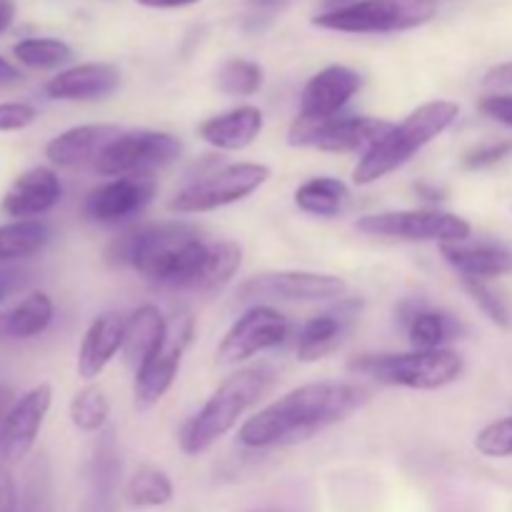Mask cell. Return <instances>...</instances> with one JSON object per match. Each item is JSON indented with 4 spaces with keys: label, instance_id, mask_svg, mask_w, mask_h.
I'll return each mask as SVG.
<instances>
[{
    "label": "cell",
    "instance_id": "39",
    "mask_svg": "<svg viewBox=\"0 0 512 512\" xmlns=\"http://www.w3.org/2000/svg\"><path fill=\"white\" fill-rule=\"evenodd\" d=\"M20 510V495L15 475L10 465L0 463V512H18Z\"/></svg>",
    "mask_w": 512,
    "mask_h": 512
},
{
    "label": "cell",
    "instance_id": "35",
    "mask_svg": "<svg viewBox=\"0 0 512 512\" xmlns=\"http://www.w3.org/2000/svg\"><path fill=\"white\" fill-rule=\"evenodd\" d=\"M475 450H478L480 455H485V458H512V415L485 425V428L475 435Z\"/></svg>",
    "mask_w": 512,
    "mask_h": 512
},
{
    "label": "cell",
    "instance_id": "36",
    "mask_svg": "<svg viewBox=\"0 0 512 512\" xmlns=\"http://www.w3.org/2000/svg\"><path fill=\"white\" fill-rule=\"evenodd\" d=\"M512 155V140H490V143H480L470 148L463 155V168L470 173H480V170H490L495 165L505 163Z\"/></svg>",
    "mask_w": 512,
    "mask_h": 512
},
{
    "label": "cell",
    "instance_id": "28",
    "mask_svg": "<svg viewBox=\"0 0 512 512\" xmlns=\"http://www.w3.org/2000/svg\"><path fill=\"white\" fill-rule=\"evenodd\" d=\"M50 243V228L43 220H10L0 225V265L33 258Z\"/></svg>",
    "mask_w": 512,
    "mask_h": 512
},
{
    "label": "cell",
    "instance_id": "15",
    "mask_svg": "<svg viewBox=\"0 0 512 512\" xmlns=\"http://www.w3.org/2000/svg\"><path fill=\"white\" fill-rule=\"evenodd\" d=\"M158 183L150 173H133L113 178L88 193L83 205L85 218L100 225H115L143 213L153 203Z\"/></svg>",
    "mask_w": 512,
    "mask_h": 512
},
{
    "label": "cell",
    "instance_id": "9",
    "mask_svg": "<svg viewBox=\"0 0 512 512\" xmlns=\"http://www.w3.org/2000/svg\"><path fill=\"white\" fill-rule=\"evenodd\" d=\"M345 293L348 283L340 275L313 273V270H273L240 283L235 300L240 305H268L270 300L320 303V300H343Z\"/></svg>",
    "mask_w": 512,
    "mask_h": 512
},
{
    "label": "cell",
    "instance_id": "20",
    "mask_svg": "<svg viewBox=\"0 0 512 512\" xmlns=\"http://www.w3.org/2000/svg\"><path fill=\"white\" fill-rule=\"evenodd\" d=\"M125 318L118 313H103L88 325L78 348V375L83 380H95L110 360L123 350Z\"/></svg>",
    "mask_w": 512,
    "mask_h": 512
},
{
    "label": "cell",
    "instance_id": "4",
    "mask_svg": "<svg viewBox=\"0 0 512 512\" xmlns=\"http://www.w3.org/2000/svg\"><path fill=\"white\" fill-rule=\"evenodd\" d=\"M458 115L460 105L453 100H430V103L418 105L403 123L393 125L388 135L358 160L353 170L355 185H373L385 175L403 168L425 145L453 128Z\"/></svg>",
    "mask_w": 512,
    "mask_h": 512
},
{
    "label": "cell",
    "instance_id": "7",
    "mask_svg": "<svg viewBox=\"0 0 512 512\" xmlns=\"http://www.w3.org/2000/svg\"><path fill=\"white\" fill-rule=\"evenodd\" d=\"M355 228L370 238L405 240V243H468L473 225L445 210H388L358 218Z\"/></svg>",
    "mask_w": 512,
    "mask_h": 512
},
{
    "label": "cell",
    "instance_id": "11",
    "mask_svg": "<svg viewBox=\"0 0 512 512\" xmlns=\"http://www.w3.org/2000/svg\"><path fill=\"white\" fill-rule=\"evenodd\" d=\"M393 123L380 118H368V115H350V118H335L320 120V123H308V120H298L290 125V145H300V148H315L323 153H355L363 150L368 153L373 145L388 135Z\"/></svg>",
    "mask_w": 512,
    "mask_h": 512
},
{
    "label": "cell",
    "instance_id": "10",
    "mask_svg": "<svg viewBox=\"0 0 512 512\" xmlns=\"http://www.w3.org/2000/svg\"><path fill=\"white\" fill-rule=\"evenodd\" d=\"M183 145L175 135L160 130H128L110 140L95 158V170L105 178L150 173V168L173 163Z\"/></svg>",
    "mask_w": 512,
    "mask_h": 512
},
{
    "label": "cell",
    "instance_id": "27",
    "mask_svg": "<svg viewBox=\"0 0 512 512\" xmlns=\"http://www.w3.org/2000/svg\"><path fill=\"white\" fill-rule=\"evenodd\" d=\"M293 198L300 213L328 220L345 213L350 203V190L343 180L330 178V175H315L295 190Z\"/></svg>",
    "mask_w": 512,
    "mask_h": 512
},
{
    "label": "cell",
    "instance_id": "29",
    "mask_svg": "<svg viewBox=\"0 0 512 512\" xmlns=\"http://www.w3.org/2000/svg\"><path fill=\"white\" fill-rule=\"evenodd\" d=\"M175 485L165 470L155 468V465H143L130 475L128 485H125V500L138 510H153L165 508L173 503Z\"/></svg>",
    "mask_w": 512,
    "mask_h": 512
},
{
    "label": "cell",
    "instance_id": "23",
    "mask_svg": "<svg viewBox=\"0 0 512 512\" xmlns=\"http://www.w3.org/2000/svg\"><path fill=\"white\" fill-rule=\"evenodd\" d=\"M400 315H403L413 350H443L463 333V325L458 318L443 313V310L428 308L420 300H408V303L400 305Z\"/></svg>",
    "mask_w": 512,
    "mask_h": 512
},
{
    "label": "cell",
    "instance_id": "38",
    "mask_svg": "<svg viewBox=\"0 0 512 512\" xmlns=\"http://www.w3.org/2000/svg\"><path fill=\"white\" fill-rule=\"evenodd\" d=\"M478 110L485 118L512 128V93H490L480 98Z\"/></svg>",
    "mask_w": 512,
    "mask_h": 512
},
{
    "label": "cell",
    "instance_id": "37",
    "mask_svg": "<svg viewBox=\"0 0 512 512\" xmlns=\"http://www.w3.org/2000/svg\"><path fill=\"white\" fill-rule=\"evenodd\" d=\"M38 120V110L23 100H3L0 103V133H20Z\"/></svg>",
    "mask_w": 512,
    "mask_h": 512
},
{
    "label": "cell",
    "instance_id": "17",
    "mask_svg": "<svg viewBox=\"0 0 512 512\" xmlns=\"http://www.w3.org/2000/svg\"><path fill=\"white\" fill-rule=\"evenodd\" d=\"M63 198V183L53 168H30L20 173L3 195V210L13 220H35L38 215L50 213Z\"/></svg>",
    "mask_w": 512,
    "mask_h": 512
},
{
    "label": "cell",
    "instance_id": "19",
    "mask_svg": "<svg viewBox=\"0 0 512 512\" xmlns=\"http://www.w3.org/2000/svg\"><path fill=\"white\" fill-rule=\"evenodd\" d=\"M120 88V70L110 63H80L60 70L48 80L45 93L63 103H93L105 100Z\"/></svg>",
    "mask_w": 512,
    "mask_h": 512
},
{
    "label": "cell",
    "instance_id": "31",
    "mask_svg": "<svg viewBox=\"0 0 512 512\" xmlns=\"http://www.w3.org/2000/svg\"><path fill=\"white\" fill-rule=\"evenodd\" d=\"M13 58L23 68L53 70L73 60V48L58 38H25L13 45Z\"/></svg>",
    "mask_w": 512,
    "mask_h": 512
},
{
    "label": "cell",
    "instance_id": "44",
    "mask_svg": "<svg viewBox=\"0 0 512 512\" xmlns=\"http://www.w3.org/2000/svg\"><path fill=\"white\" fill-rule=\"evenodd\" d=\"M15 20V0H0V35L8 33Z\"/></svg>",
    "mask_w": 512,
    "mask_h": 512
},
{
    "label": "cell",
    "instance_id": "42",
    "mask_svg": "<svg viewBox=\"0 0 512 512\" xmlns=\"http://www.w3.org/2000/svg\"><path fill=\"white\" fill-rule=\"evenodd\" d=\"M18 278H20L18 270H13L10 265H0V305H3V300L8 298V293H13V290L20 285Z\"/></svg>",
    "mask_w": 512,
    "mask_h": 512
},
{
    "label": "cell",
    "instance_id": "40",
    "mask_svg": "<svg viewBox=\"0 0 512 512\" xmlns=\"http://www.w3.org/2000/svg\"><path fill=\"white\" fill-rule=\"evenodd\" d=\"M480 83H483V88H490V90L512 88V60H508V63L493 65V68L483 75V80H480Z\"/></svg>",
    "mask_w": 512,
    "mask_h": 512
},
{
    "label": "cell",
    "instance_id": "46",
    "mask_svg": "<svg viewBox=\"0 0 512 512\" xmlns=\"http://www.w3.org/2000/svg\"><path fill=\"white\" fill-rule=\"evenodd\" d=\"M245 3L255 10H278V8H285L290 0H245Z\"/></svg>",
    "mask_w": 512,
    "mask_h": 512
},
{
    "label": "cell",
    "instance_id": "32",
    "mask_svg": "<svg viewBox=\"0 0 512 512\" xmlns=\"http://www.w3.org/2000/svg\"><path fill=\"white\" fill-rule=\"evenodd\" d=\"M70 423L80 430V433L95 435L108 425L110 418V400L103 388L98 385H85L83 390L73 395L70 400Z\"/></svg>",
    "mask_w": 512,
    "mask_h": 512
},
{
    "label": "cell",
    "instance_id": "30",
    "mask_svg": "<svg viewBox=\"0 0 512 512\" xmlns=\"http://www.w3.org/2000/svg\"><path fill=\"white\" fill-rule=\"evenodd\" d=\"M243 263V250L238 243L230 240H218V243L208 245V258H205L200 278L195 283L193 293L200 295H215L233 280V275L240 270Z\"/></svg>",
    "mask_w": 512,
    "mask_h": 512
},
{
    "label": "cell",
    "instance_id": "21",
    "mask_svg": "<svg viewBox=\"0 0 512 512\" xmlns=\"http://www.w3.org/2000/svg\"><path fill=\"white\" fill-rule=\"evenodd\" d=\"M265 128V115L258 105H238L213 115L198 125V135L218 150H245Z\"/></svg>",
    "mask_w": 512,
    "mask_h": 512
},
{
    "label": "cell",
    "instance_id": "48",
    "mask_svg": "<svg viewBox=\"0 0 512 512\" xmlns=\"http://www.w3.org/2000/svg\"><path fill=\"white\" fill-rule=\"evenodd\" d=\"M320 3H323L325 13H330V10H343V8H348V5L358 3V0H320Z\"/></svg>",
    "mask_w": 512,
    "mask_h": 512
},
{
    "label": "cell",
    "instance_id": "1",
    "mask_svg": "<svg viewBox=\"0 0 512 512\" xmlns=\"http://www.w3.org/2000/svg\"><path fill=\"white\" fill-rule=\"evenodd\" d=\"M368 398V390L350 380H320V383L300 385L245 420L238 430V440L250 450L305 443L363 410Z\"/></svg>",
    "mask_w": 512,
    "mask_h": 512
},
{
    "label": "cell",
    "instance_id": "6",
    "mask_svg": "<svg viewBox=\"0 0 512 512\" xmlns=\"http://www.w3.org/2000/svg\"><path fill=\"white\" fill-rule=\"evenodd\" d=\"M440 0H358L313 18L315 28L353 35H385L420 28L438 15Z\"/></svg>",
    "mask_w": 512,
    "mask_h": 512
},
{
    "label": "cell",
    "instance_id": "22",
    "mask_svg": "<svg viewBox=\"0 0 512 512\" xmlns=\"http://www.w3.org/2000/svg\"><path fill=\"white\" fill-rule=\"evenodd\" d=\"M118 135V128L110 123L75 125V128L58 133L45 145V158H48L50 165H58V168H75V165L98 158L105 145L118 138Z\"/></svg>",
    "mask_w": 512,
    "mask_h": 512
},
{
    "label": "cell",
    "instance_id": "2",
    "mask_svg": "<svg viewBox=\"0 0 512 512\" xmlns=\"http://www.w3.org/2000/svg\"><path fill=\"white\" fill-rule=\"evenodd\" d=\"M208 245L195 225L173 220L145 225L113 240L108 260L113 265H128L158 288L193 293L208 258Z\"/></svg>",
    "mask_w": 512,
    "mask_h": 512
},
{
    "label": "cell",
    "instance_id": "24",
    "mask_svg": "<svg viewBox=\"0 0 512 512\" xmlns=\"http://www.w3.org/2000/svg\"><path fill=\"white\" fill-rule=\"evenodd\" d=\"M443 260L458 273V278L495 280L512 273V253L495 243H453L440 245Z\"/></svg>",
    "mask_w": 512,
    "mask_h": 512
},
{
    "label": "cell",
    "instance_id": "45",
    "mask_svg": "<svg viewBox=\"0 0 512 512\" xmlns=\"http://www.w3.org/2000/svg\"><path fill=\"white\" fill-rule=\"evenodd\" d=\"M415 193H418L423 200H430V203H440V200H445V193L438 188V185L418 183L415 185Z\"/></svg>",
    "mask_w": 512,
    "mask_h": 512
},
{
    "label": "cell",
    "instance_id": "34",
    "mask_svg": "<svg viewBox=\"0 0 512 512\" xmlns=\"http://www.w3.org/2000/svg\"><path fill=\"white\" fill-rule=\"evenodd\" d=\"M460 285H463L465 293L470 295L475 305H478L480 313L490 320L493 325H498L500 330H510L512 328V315L510 308L505 305V300L490 288L488 280H478V278H460Z\"/></svg>",
    "mask_w": 512,
    "mask_h": 512
},
{
    "label": "cell",
    "instance_id": "16",
    "mask_svg": "<svg viewBox=\"0 0 512 512\" xmlns=\"http://www.w3.org/2000/svg\"><path fill=\"white\" fill-rule=\"evenodd\" d=\"M360 88H363V75L348 65H328L318 70L300 93L298 120L320 123L335 118Z\"/></svg>",
    "mask_w": 512,
    "mask_h": 512
},
{
    "label": "cell",
    "instance_id": "33",
    "mask_svg": "<svg viewBox=\"0 0 512 512\" xmlns=\"http://www.w3.org/2000/svg\"><path fill=\"white\" fill-rule=\"evenodd\" d=\"M265 83V70L255 60L230 58L218 70V90L230 98H250Z\"/></svg>",
    "mask_w": 512,
    "mask_h": 512
},
{
    "label": "cell",
    "instance_id": "26",
    "mask_svg": "<svg viewBox=\"0 0 512 512\" xmlns=\"http://www.w3.org/2000/svg\"><path fill=\"white\" fill-rule=\"evenodd\" d=\"M53 298L43 290H33L20 303L0 313V343L8 340H33L53 325Z\"/></svg>",
    "mask_w": 512,
    "mask_h": 512
},
{
    "label": "cell",
    "instance_id": "49",
    "mask_svg": "<svg viewBox=\"0 0 512 512\" xmlns=\"http://www.w3.org/2000/svg\"><path fill=\"white\" fill-rule=\"evenodd\" d=\"M243 512H288L283 508H255V510H243Z\"/></svg>",
    "mask_w": 512,
    "mask_h": 512
},
{
    "label": "cell",
    "instance_id": "47",
    "mask_svg": "<svg viewBox=\"0 0 512 512\" xmlns=\"http://www.w3.org/2000/svg\"><path fill=\"white\" fill-rule=\"evenodd\" d=\"M10 398H13V393H10V388L8 385H0V420L5 418V413H8L10 410Z\"/></svg>",
    "mask_w": 512,
    "mask_h": 512
},
{
    "label": "cell",
    "instance_id": "12",
    "mask_svg": "<svg viewBox=\"0 0 512 512\" xmlns=\"http://www.w3.org/2000/svg\"><path fill=\"white\" fill-rule=\"evenodd\" d=\"M195 335V323L190 315H180V318L170 320L168 335L163 343L158 345L153 355L135 370L133 383V398L135 408L148 410L158 405L165 395L173 388L175 378H178L180 363H183L185 350L190 348Z\"/></svg>",
    "mask_w": 512,
    "mask_h": 512
},
{
    "label": "cell",
    "instance_id": "41",
    "mask_svg": "<svg viewBox=\"0 0 512 512\" xmlns=\"http://www.w3.org/2000/svg\"><path fill=\"white\" fill-rule=\"evenodd\" d=\"M23 83V70L18 68V65L10 63L8 58H3L0 55V90L5 88H13V85Z\"/></svg>",
    "mask_w": 512,
    "mask_h": 512
},
{
    "label": "cell",
    "instance_id": "3",
    "mask_svg": "<svg viewBox=\"0 0 512 512\" xmlns=\"http://www.w3.org/2000/svg\"><path fill=\"white\" fill-rule=\"evenodd\" d=\"M275 380L278 375L265 363L248 365L225 378L218 390L205 400L203 408L185 420L178 433L180 450L195 458L213 448L230 430H235L248 410H253L273 390Z\"/></svg>",
    "mask_w": 512,
    "mask_h": 512
},
{
    "label": "cell",
    "instance_id": "8",
    "mask_svg": "<svg viewBox=\"0 0 512 512\" xmlns=\"http://www.w3.org/2000/svg\"><path fill=\"white\" fill-rule=\"evenodd\" d=\"M270 180V168L263 163H233L195 183L185 185L170 200V210L180 215L210 213V210L225 208V205L240 203L250 198L255 190L263 188Z\"/></svg>",
    "mask_w": 512,
    "mask_h": 512
},
{
    "label": "cell",
    "instance_id": "13",
    "mask_svg": "<svg viewBox=\"0 0 512 512\" xmlns=\"http://www.w3.org/2000/svg\"><path fill=\"white\" fill-rule=\"evenodd\" d=\"M293 333L290 320L280 313L273 305H250L233 325L228 333L223 335L218 345L220 365H238L245 360L255 358V355L273 350L283 345Z\"/></svg>",
    "mask_w": 512,
    "mask_h": 512
},
{
    "label": "cell",
    "instance_id": "18",
    "mask_svg": "<svg viewBox=\"0 0 512 512\" xmlns=\"http://www.w3.org/2000/svg\"><path fill=\"white\" fill-rule=\"evenodd\" d=\"M360 305H363L360 300H338L335 308L313 315L300 328L298 348H295L298 360H303V363H318L325 355L333 353L343 343L345 335L350 333V328L358 323Z\"/></svg>",
    "mask_w": 512,
    "mask_h": 512
},
{
    "label": "cell",
    "instance_id": "5",
    "mask_svg": "<svg viewBox=\"0 0 512 512\" xmlns=\"http://www.w3.org/2000/svg\"><path fill=\"white\" fill-rule=\"evenodd\" d=\"M348 370L388 388L440 390L458 383L465 373V360L458 350H410V353L358 355Z\"/></svg>",
    "mask_w": 512,
    "mask_h": 512
},
{
    "label": "cell",
    "instance_id": "43",
    "mask_svg": "<svg viewBox=\"0 0 512 512\" xmlns=\"http://www.w3.org/2000/svg\"><path fill=\"white\" fill-rule=\"evenodd\" d=\"M145 8H158V10H173V8H188V5L200 3V0H138Z\"/></svg>",
    "mask_w": 512,
    "mask_h": 512
},
{
    "label": "cell",
    "instance_id": "25",
    "mask_svg": "<svg viewBox=\"0 0 512 512\" xmlns=\"http://www.w3.org/2000/svg\"><path fill=\"white\" fill-rule=\"evenodd\" d=\"M168 335V320L163 318L158 305H140L125 318V335H123V358L130 368L138 370L150 355L158 350Z\"/></svg>",
    "mask_w": 512,
    "mask_h": 512
},
{
    "label": "cell",
    "instance_id": "14",
    "mask_svg": "<svg viewBox=\"0 0 512 512\" xmlns=\"http://www.w3.org/2000/svg\"><path fill=\"white\" fill-rule=\"evenodd\" d=\"M53 408V388L50 383H38L28 393L13 400L10 410L0 423V458L5 465L20 463L28 458L38 443L45 418Z\"/></svg>",
    "mask_w": 512,
    "mask_h": 512
}]
</instances>
